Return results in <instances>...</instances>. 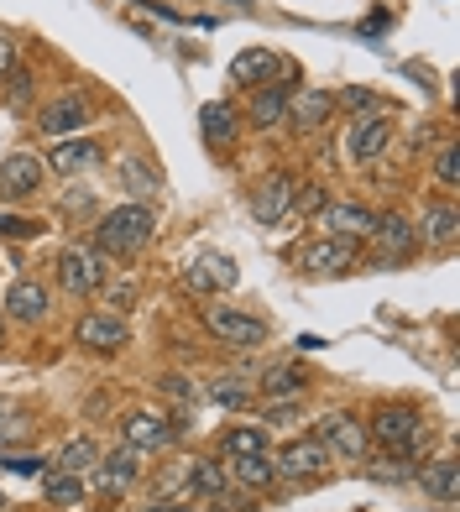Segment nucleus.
<instances>
[{"label":"nucleus","instance_id":"nucleus-1","mask_svg":"<svg viewBox=\"0 0 460 512\" xmlns=\"http://www.w3.org/2000/svg\"><path fill=\"white\" fill-rule=\"evenodd\" d=\"M372 439L382 450H403V455H419L429 445V418L419 408H408V403H387L377 408L372 418Z\"/></svg>","mask_w":460,"mask_h":512},{"label":"nucleus","instance_id":"nucleus-2","mask_svg":"<svg viewBox=\"0 0 460 512\" xmlns=\"http://www.w3.org/2000/svg\"><path fill=\"white\" fill-rule=\"evenodd\" d=\"M100 251L110 256H136L147 241H152V209L147 204H121V209H110V215L100 220Z\"/></svg>","mask_w":460,"mask_h":512},{"label":"nucleus","instance_id":"nucleus-3","mask_svg":"<svg viewBox=\"0 0 460 512\" xmlns=\"http://www.w3.org/2000/svg\"><path fill=\"white\" fill-rule=\"evenodd\" d=\"M58 283L74 293V298L100 293V288H105V256L89 251V246H68V251L58 256Z\"/></svg>","mask_w":460,"mask_h":512},{"label":"nucleus","instance_id":"nucleus-4","mask_svg":"<svg viewBox=\"0 0 460 512\" xmlns=\"http://www.w3.org/2000/svg\"><path fill=\"white\" fill-rule=\"evenodd\" d=\"M351 256H356V241L351 236H325V241L298 246L293 262H298V272H309V277H335V272L351 267Z\"/></svg>","mask_w":460,"mask_h":512},{"label":"nucleus","instance_id":"nucleus-5","mask_svg":"<svg viewBox=\"0 0 460 512\" xmlns=\"http://www.w3.org/2000/svg\"><path fill=\"white\" fill-rule=\"evenodd\" d=\"M136 471H142V450L121 445L110 460H100L95 471H89V486H95L100 497H126V492H131V481H136Z\"/></svg>","mask_w":460,"mask_h":512},{"label":"nucleus","instance_id":"nucleus-6","mask_svg":"<svg viewBox=\"0 0 460 512\" xmlns=\"http://www.w3.org/2000/svg\"><path fill=\"white\" fill-rule=\"evenodd\" d=\"M204 330H210L215 340H225V345H241V351L267 340V324L251 319V314H236V309H204Z\"/></svg>","mask_w":460,"mask_h":512},{"label":"nucleus","instance_id":"nucleus-7","mask_svg":"<svg viewBox=\"0 0 460 512\" xmlns=\"http://www.w3.org/2000/svg\"><path fill=\"white\" fill-rule=\"evenodd\" d=\"M319 445H325L330 455L361 460L366 455V429L356 424L351 413H330V418H319Z\"/></svg>","mask_w":460,"mask_h":512},{"label":"nucleus","instance_id":"nucleus-8","mask_svg":"<svg viewBox=\"0 0 460 512\" xmlns=\"http://www.w3.org/2000/svg\"><path fill=\"white\" fill-rule=\"evenodd\" d=\"M272 465H278V476H288V481H314V476L330 465V450L319 445V439H293V445L272 460Z\"/></svg>","mask_w":460,"mask_h":512},{"label":"nucleus","instance_id":"nucleus-9","mask_svg":"<svg viewBox=\"0 0 460 512\" xmlns=\"http://www.w3.org/2000/svg\"><path fill=\"white\" fill-rule=\"evenodd\" d=\"M84 126H89V100L84 95H58L48 110H42V131L58 136V142H68V136L84 131Z\"/></svg>","mask_w":460,"mask_h":512},{"label":"nucleus","instance_id":"nucleus-10","mask_svg":"<svg viewBox=\"0 0 460 512\" xmlns=\"http://www.w3.org/2000/svg\"><path fill=\"white\" fill-rule=\"evenodd\" d=\"M335 115V95L330 89H298V95H288V121L298 131H319Z\"/></svg>","mask_w":460,"mask_h":512},{"label":"nucleus","instance_id":"nucleus-11","mask_svg":"<svg viewBox=\"0 0 460 512\" xmlns=\"http://www.w3.org/2000/svg\"><path fill=\"white\" fill-rule=\"evenodd\" d=\"M42 173H48V168H42L37 157H27V152L6 157V162H0V194H6V199H27V194L42 189Z\"/></svg>","mask_w":460,"mask_h":512},{"label":"nucleus","instance_id":"nucleus-12","mask_svg":"<svg viewBox=\"0 0 460 512\" xmlns=\"http://www.w3.org/2000/svg\"><path fill=\"white\" fill-rule=\"evenodd\" d=\"M293 189L298 183L288 173H272L262 189H257V204H251V215H257V225H278L288 209H293Z\"/></svg>","mask_w":460,"mask_h":512},{"label":"nucleus","instance_id":"nucleus-13","mask_svg":"<svg viewBox=\"0 0 460 512\" xmlns=\"http://www.w3.org/2000/svg\"><path fill=\"white\" fill-rule=\"evenodd\" d=\"M79 340L89 345V351L110 356V351H121V345L131 340V330H126V319H121V314H89V319L79 324Z\"/></svg>","mask_w":460,"mask_h":512},{"label":"nucleus","instance_id":"nucleus-14","mask_svg":"<svg viewBox=\"0 0 460 512\" xmlns=\"http://www.w3.org/2000/svg\"><path fill=\"white\" fill-rule=\"evenodd\" d=\"M189 283L199 288V293H210V288H236L241 283V272H236V262L230 256H220V251H204V256H194V267H189Z\"/></svg>","mask_w":460,"mask_h":512},{"label":"nucleus","instance_id":"nucleus-15","mask_svg":"<svg viewBox=\"0 0 460 512\" xmlns=\"http://www.w3.org/2000/svg\"><path fill=\"white\" fill-rule=\"evenodd\" d=\"M126 445L131 450H157V445H168V439H178V424H168V418H157V413H131L126 424Z\"/></svg>","mask_w":460,"mask_h":512},{"label":"nucleus","instance_id":"nucleus-16","mask_svg":"<svg viewBox=\"0 0 460 512\" xmlns=\"http://www.w3.org/2000/svg\"><path fill=\"white\" fill-rule=\"evenodd\" d=\"M48 168H53V173H68V178L95 173V168H100V147H95V142H58V147L48 152Z\"/></svg>","mask_w":460,"mask_h":512},{"label":"nucleus","instance_id":"nucleus-17","mask_svg":"<svg viewBox=\"0 0 460 512\" xmlns=\"http://www.w3.org/2000/svg\"><path fill=\"white\" fill-rule=\"evenodd\" d=\"M288 84H257V105H251V121H257V131H278L288 121Z\"/></svg>","mask_w":460,"mask_h":512},{"label":"nucleus","instance_id":"nucleus-18","mask_svg":"<svg viewBox=\"0 0 460 512\" xmlns=\"http://www.w3.org/2000/svg\"><path fill=\"white\" fill-rule=\"evenodd\" d=\"M372 236H377V251L382 256H408L413 246H419V236H413V225L403 215H377L372 220Z\"/></svg>","mask_w":460,"mask_h":512},{"label":"nucleus","instance_id":"nucleus-19","mask_svg":"<svg viewBox=\"0 0 460 512\" xmlns=\"http://www.w3.org/2000/svg\"><path fill=\"white\" fill-rule=\"evenodd\" d=\"M6 314L21 319V324H37V319H48V288H37V283H16L6 293Z\"/></svg>","mask_w":460,"mask_h":512},{"label":"nucleus","instance_id":"nucleus-20","mask_svg":"<svg viewBox=\"0 0 460 512\" xmlns=\"http://www.w3.org/2000/svg\"><path fill=\"white\" fill-rule=\"evenodd\" d=\"M387 142H393V126H387V115H377V121H361L356 136H351V157L356 162H377L387 152Z\"/></svg>","mask_w":460,"mask_h":512},{"label":"nucleus","instance_id":"nucleus-21","mask_svg":"<svg viewBox=\"0 0 460 512\" xmlns=\"http://www.w3.org/2000/svg\"><path fill=\"white\" fill-rule=\"evenodd\" d=\"M325 220H330V236H372V209H361V204H330L325 209Z\"/></svg>","mask_w":460,"mask_h":512},{"label":"nucleus","instance_id":"nucleus-22","mask_svg":"<svg viewBox=\"0 0 460 512\" xmlns=\"http://www.w3.org/2000/svg\"><path fill=\"white\" fill-rule=\"evenodd\" d=\"M272 68H278V58H272L267 48H246V53H236V63H230V79L236 84H262Z\"/></svg>","mask_w":460,"mask_h":512},{"label":"nucleus","instance_id":"nucleus-23","mask_svg":"<svg viewBox=\"0 0 460 512\" xmlns=\"http://www.w3.org/2000/svg\"><path fill=\"white\" fill-rule=\"evenodd\" d=\"M236 481L246 486V492H267V486L278 481V465L267 460V450L262 455H241L236 460Z\"/></svg>","mask_w":460,"mask_h":512},{"label":"nucleus","instance_id":"nucleus-24","mask_svg":"<svg viewBox=\"0 0 460 512\" xmlns=\"http://www.w3.org/2000/svg\"><path fill=\"white\" fill-rule=\"evenodd\" d=\"M424 492L440 497V502H455V492H460V465H455V460L424 465Z\"/></svg>","mask_w":460,"mask_h":512},{"label":"nucleus","instance_id":"nucleus-25","mask_svg":"<svg viewBox=\"0 0 460 512\" xmlns=\"http://www.w3.org/2000/svg\"><path fill=\"white\" fill-rule=\"evenodd\" d=\"M84 492H89V486H84L74 471H53L48 481H42V497H48L53 507H79V502H84Z\"/></svg>","mask_w":460,"mask_h":512},{"label":"nucleus","instance_id":"nucleus-26","mask_svg":"<svg viewBox=\"0 0 460 512\" xmlns=\"http://www.w3.org/2000/svg\"><path fill=\"white\" fill-rule=\"evenodd\" d=\"M95 465H100V445H95V439H68V445L58 450V471L84 476V471H95Z\"/></svg>","mask_w":460,"mask_h":512},{"label":"nucleus","instance_id":"nucleus-27","mask_svg":"<svg viewBox=\"0 0 460 512\" xmlns=\"http://www.w3.org/2000/svg\"><path fill=\"white\" fill-rule=\"evenodd\" d=\"M309 387V377H304V371H298V366H272L267 371V377H262V392H267V398H298V392H304Z\"/></svg>","mask_w":460,"mask_h":512},{"label":"nucleus","instance_id":"nucleus-28","mask_svg":"<svg viewBox=\"0 0 460 512\" xmlns=\"http://www.w3.org/2000/svg\"><path fill=\"white\" fill-rule=\"evenodd\" d=\"M455 236H460V209H455V204L429 209V220H424V241H434V246H450Z\"/></svg>","mask_w":460,"mask_h":512},{"label":"nucleus","instance_id":"nucleus-29","mask_svg":"<svg viewBox=\"0 0 460 512\" xmlns=\"http://www.w3.org/2000/svg\"><path fill=\"white\" fill-rule=\"evenodd\" d=\"M262 450H267V434H262L257 424H236V429L225 434V455H230V460H241V455H262Z\"/></svg>","mask_w":460,"mask_h":512},{"label":"nucleus","instance_id":"nucleus-30","mask_svg":"<svg viewBox=\"0 0 460 512\" xmlns=\"http://www.w3.org/2000/svg\"><path fill=\"white\" fill-rule=\"evenodd\" d=\"M204 131H210V142H230V136H236V110H230L225 100L220 105H204Z\"/></svg>","mask_w":460,"mask_h":512},{"label":"nucleus","instance_id":"nucleus-31","mask_svg":"<svg viewBox=\"0 0 460 512\" xmlns=\"http://www.w3.org/2000/svg\"><path fill=\"white\" fill-rule=\"evenodd\" d=\"M194 492H199V497H220V492H225V465L194 460Z\"/></svg>","mask_w":460,"mask_h":512},{"label":"nucleus","instance_id":"nucleus-32","mask_svg":"<svg viewBox=\"0 0 460 512\" xmlns=\"http://www.w3.org/2000/svg\"><path fill=\"white\" fill-rule=\"evenodd\" d=\"M210 398H215L220 408H246V403H251V387L236 382V377H220V382L210 387Z\"/></svg>","mask_w":460,"mask_h":512},{"label":"nucleus","instance_id":"nucleus-33","mask_svg":"<svg viewBox=\"0 0 460 512\" xmlns=\"http://www.w3.org/2000/svg\"><path fill=\"white\" fill-rule=\"evenodd\" d=\"M434 173H440L445 189H455V183H460V147H455V142L440 152V168H434Z\"/></svg>","mask_w":460,"mask_h":512},{"label":"nucleus","instance_id":"nucleus-34","mask_svg":"<svg viewBox=\"0 0 460 512\" xmlns=\"http://www.w3.org/2000/svg\"><path fill=\"white\" fill-rule=\"evenodd\" d=\"M314 209H325V194H319V189H293V209H288V215H314Z\"/></svg>","mask_w":460,"mask_h":512},{"label":"nucleus","instance_id":"nucleus-35","mask_svg":"<svg viewBox=\"0 0 460 512\" xmlns=\"http://www.w3.org/2000/svg\"><path fill=\"white\" fill-rule=\"evenodd\" d=\"M6 79H11V105L21 110V105L32 100V89H37V79H32V74H6Z\"/></svg>","mask_w":460,"mask_h":512},{"label":"nucleus","instance_id":"nucleus-36","mask_svg":"<svg viewBox=\"0 0 460 512\" xmlns=\"http://www.w3.org/2000/svg\"><path fill=\"white\" fill-rule=\"evenodd\" d=\"M16 74V42L11 37H0V79Z\"/></svg>","mask_w":460,"mask_h":512},{"label":"nucleus","instance_id":"nucleus-37","mask_svg":"<svg viewBox=\"0 0 460 512\" xmlns=\"http://www.w3.org/2000/svg\"><path fill=\"white\" fill-rule=\"evenodd\" d=\"M345 105H351V110H372L377 95H372V89H345Z\"/></svg>","mask_w":460,"mask_h":512},{"label":"nucleus","instance_id":"nucleus-38","mask_svg":"<svg viewBox=\"0 0 460 512\" xmlns=\"http://www.w3.org/2000/svg\"><path fill=\"white\" fill-rule=\"evenodd\" d=\"M110 304H115V309H131V304H136V288H131V283H115V288H110Z\"/></svg>","mask_w":460,"mask_h":512},{"label":"nucleus","instance_id":"nucleus-39","mask_svg":"<svg viewBox=\"0 0 460 512\" xmlns=\"http://www.w3.org/2000/svg\"><path fill=\"white\" fill-rule=\"evenodd\" d=\"M215 502H220V512H246V497H225V492H220Z\"/></svg>","mask_w":460,"mask_h":512},{"label":"nucleus","instance_id":"nucleus-40","mask_svg":"<svg viewBox=\"0 0 460 512\" xmlns=\"http://www.w3.org/2000/svg\"><path fill=\"white\" fill-rule=\"evenodd\" d=\"M0 335H6V324H0Z\"/></svg>","mask_w":460,"mask_h":512},{"label":"nucleus","instance_id":"nucleus-41","mask_svg":"<svg viewBox=\"0 0 460 512\" xmlns=\"http://www.w3.org/2000/svg\"><path fill=\"white\" fill-rule=\"evenodd\" d=\"M157 512H168V507H157Z\"/></svg>","mask_w":460,"mask_h":512}]
</instances>
